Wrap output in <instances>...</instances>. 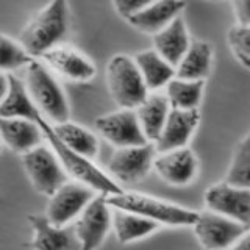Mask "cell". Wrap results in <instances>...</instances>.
Instances as JSON below:
<instances>
[{
    "mask_svg": "<svg viewBox=\"0 0 250 250\" xmlns=\"http://www.w3.org/2000/svg\"><path fill=\"white\" fill-rule=\"evenodd\" d=\"M33 60L31 55L23 49L21 42H16L10 36L0 33V72L27 67Z\"/></svg>",
    "mask_w": 250,
    "mask_h": 250,
    "instance_id": "28",
    "label": "cell"
},
{
    "mask_svg": "<svg viewBox=\"0 0 250 250\" xmlns=\"http://www.w3.org/2000/svg\"><path fill=\"white\" fill-rule=\"evenodd\" d=\"M36 124L41 127L42 135L47 141V144L58 156L62 169L66 170L67 177H70L75 182H80L86 186L92 188L94 191L99 194L111 195V194H119L124 191V188L117 185L113 178H109L108 174L100 169L99 166L94 164L92 160L86 158V156L70 150L67 146H64L60 141V138L55 135L52 124L45 119L44 116H39L36 119Z\"/></svg>",
    "mask_w": 250,
    "mask_h": 250,
    "instance_id": "2",
    "label": "cell"
},
{
    "mask_svg": "<svg viewBox=\"0 0 250 250\" xmlns=\"http://www.w3.org/2000/svg\"><path fill=\"white\" fill-rule=\"evenodd\" d=\"M156 148L152 143L133 147L116 148L106 161L105 172L117 185H133L143 180L150 169H153V160Z\"/></svg>",
    "mask_w": 250,
    "mask_h": 250,
    "instance_id": "6",
    "label": "cell"
},
{
    "mask_svg": "<svg viewBox=\"0 0 250 250\" xmlns=\"http://www.w3.org/2000/svg\"><path fill=\"white\" fill-rule=\"evenodd\" d=\"M28 222L33 229L30 247L33 250H80L74 224L53 225L49 219L39 214H30Z\"/></svg>",
    "mask_w": 250,
    "mask_h": 250,
    "instance_id": "16",
    "label": "cell"
},
{
    "mask_svg": "<svg viewBox=\"0 0 250 250\" xmlns=\"http://www.w3.org/2000/svg\"><path fill=\"white\" fill-rule=\"evenodd\" d=\"M97 194L99 192L89 186L75 182V180H70V182L67 180L50 195L45 208V217L53 225L72 224Z\"/></svg>",
    "mask_w": 250,
    "mask_h": 250,
    "instance_id": "10",
    "label": "cell"
},
{
    "mask_svg": "<svg viewBox=\"0 0 250 250\" xmlns=\"http://www.w3.org/2000/svg\"><path fill=\"white\" fill-rule=\"evenodd\" d=\"M199 122H200L199 108L195 109L170 108L166 124H164L158 139L153 143L156 153L186 147L188 143L191 141L195 128H197Z\"/></svg>",
    "mask_w": 250,
    "mask_h": 250,
    "instance_id": "15",
    "label": "cell"
},
{
    "mask_svg": "<svg viewBox=\"0 0 250 250\" xmlns=\"http://www.w3.org/2000/svg\"><path fill=\"white\" fill-rule=\"evenodd\" d=\"M229 44L234 57L246 67H250V27H233L229 31Z\"/></svg>",
    "mask_w": 250,
    "mask_h": 250,
    "instance_id": "29",
    "label": "cell"
},
{
    "mask_svg": "<svg viewBox=\"0 0 250 250\" xmlns=\"http://www.w3.org/2000/svg\"><path fill=\"white\" fill-rule=\"evenodd\" d=\"M229 250H250V231L242 234Z\"/></svg>",
    "mask_w": 250,
    "mask_h": 250,
    "instance_id": "32",
    "label": "cell"
},
{
    "mask_svg": "<svg viewBox=\"0 0 250 250\" xmlns=\"http://www.w3.org/2000/svg\"><path fill=\"white\" fill-rule=\"evenodd\" d=\"M55 135L60 138V141L64 146H67L70 150L80 153L89 160H94L99 155V138L97 135L83 125L75 122H62V124H52Z\"/></svg>",
    "mask_w": 250,
    "mask_h": 250,
    "instance_id": "25",
    "label": "cell"
},
{
    "mask_svg": "<svg viewBox=\"0 0 250 250\" xmlns=\"http://www.w3.org/2000/svg\"><path fill=\"white\" fill-rule=\"evenodd\" d=\"M39 116L42 113L31 100L22 78L8 75V92L0 104V117H19L36 122Z\"/></svg>",
    "mask_w": 250,
    "mask_h": 250,
    "instance_id": "21",
    "label": "cell"
},
{
    "mask_svg": "<svg viewBox=\"0 0 250 250\" xmlns=\"http://www.w3.org/2000/svg\"><path fill=\"white\" fill-rule=\"evenodd\" d=\"M106 200L109 207L114 209L131 211L167 227H192L199 214L197 211L175 205V203L141 192H128L125 189L119 194L106 195Z\"/></svg>",
    "mask_w": 250,
    "mask_h": 250,
    "instance_id": "4",
    "label": "cell"
},
{
    "mask_svg": "<svg viewBox=\"0 0 250 250\" xmlns=\"http://www.w3.org/2000/svg\"><path fill=\"white\" fill-rule=\"evenodd\" d=\"M225 182L234 186L250 188V133L236 147Z\"/></svg>",
    "mask_w": 250,
    "mask_h": 250,
    "instance_id": "27",
    "label": "cell"
},
{
    "mask_svg": "<svg viewBox=\"0 0 250 250\" xmlns=\"http://www.w3.org/2000/svg\"><path fill=\"white\" fill-rule=\"evenodd\" d=\"M153 2L155 0H113V5L119 16H122L124 19H130L131 16L143 11Z\"/></svg>",
    "mask_w": 250,
    "mask_h": 250,
    "instance_id": "30",
    "label": "cell"
},
{
    "mask_svg": "<svg viewBox=\"0 0 250 250\" xmlns=\"http://www.w3.org/2000/svg\"><path fill=\"white\" fill-rule=\"evenodd\" d=\"M6 92H8V75L0 72V104L3 102Z\"/></svg>",
    "mask_w": 250,
    "mask_h": 250,
    "instance_id": "33",
    "label": "cell"
},
{
    "mask_svg": "<svg viewBox=\"0 0 250 250\" xmlns=\"http://www.w3.org/2000/svg\"><path fill=\"white\" fill-rule=\"evenodd\" d=\"M183 10V0H155L153 3L135 16H131L127 21L130 22V25L143 31V33L155 35L164 27H167L174 19H177Z\"/></svg>",
    "mask_w": 250,
    "mask_h": 250,
    "instance_id": "18",
    "label": "cell"
},
{
    "mask_svg": "<svg viewBox=\"0 0 250 250\" xmlns=\"http://www.w3.org/2000/svg\"><path fill=\"white\" fill-rule=\"evenodd\" d=\"M23 74V84L39 111L52 124L69 121V104L66 94L55 78L53 72L41 60H33Z\"/></svg>",
    "mask_w": 250,
    "mask_h": 250,
    "instance_id": "3",
    "label": "cell"
},
{
    "mask_svg": "<svg viewBox=\"0 0 250 250\" xmlns=\"http://www.w3.org/2000/svg\"><path fill=\"white\" fill-rule=\"evenodd\" d=\"M166 97L170 108L177 109H195L199 108L203 94V82L183 80L174 77L166 84Z\"/></svg>",
    "mask_w": 250,
    "mask_h": 250,
    "instance_id": "26",
    "label": "cell"
},
{
    "mask_svg": "<svg viewBox=\"0 0 250 250\" xmlns=\"http://www.w3.org/2000/svg\"><path fill=\"white\" fill-rule=\"evenodd\" d=\"M0 150H2V139H0Z\"/></svg>",
    "mask_w": 250,
    "mask_h": 250,
    "instance_id": "34",
    "label": "cell"
},
{
    "mask_svg": "<svg viewBox=\"0 0 250 250\" xmlns=\"http://www.w3.org/2000/svg\"><path fill=\"white\" fill-rule=\"evenodd\" d=\"M22 164L33 188L44 195H50L67 182L58 156L50 147L38 146L22 155Z\"/></svg>",
    "mask_w": 250,
    "mask_h": 250,
    "instance_id": "7",
    "label": "cell"
},
{
    "mask_svg": "<svg viewBox=\"0 0 250 250\" xmlns=\"http://www.w3.org/2000/svg\"><path fill=\"white\" fill-rule=\"evenodd\" d=\"M238 25L250 27V0H231Z\"/></svg>",
    "mask_w": 250,
    "mask_h": 250,
    "instance_id": "31",
    "label": "cell"
},
{
    "mask_svg": "<svg viewBox=\"0 0 250 250\" xmlns=\"http://www.w3.org/2000/svg\"><path fill=\"white\" fill-rule=\"evenodd\" d=\"M213 52L205 41H192L185 57L175 67V77L183 80L203 82L209 74Z\"/></svg>",
    "mask_w": 250,
    "mask_h": 250,
    "instance_id": "23",
    "label": "cell"
},
{
    "mask_svg": "<svg viewBox=\"0 0 250 250\" xmlns=\"http://www.w3.org/2000/svg\"><path fill=\"white\" fill-rule=\"evenodd\" d=\"M113 229L121 244H130L155 233L160 229V224L131 211L113 208Z\"/></svg>",
    "mask_w": 250,
    "mask_h": 250,
    "instance_id": "24",
    "label": "cell"
},
{
    "mask_svg": "<svg viewBox=\"0 0 250 250\" xmlns=\"http://www.w3.org/2000/svg\"><path fill=\"white\" fill-rule=\"evenodd\" d=\"M135 111L144 136L147 138L148 143L153 144L158 139L164 124H166L167 114L170 111V105L166 94H160L158 91L148 92L146 100Z\"/></svg>",
    "mask_w": 250,
    "mask_h": 250,
    "instance_id": "20",
    "label": "cell"
},
{
    "mask_svg": "<svg viewBox=\"0 0 250 250\" xmlns=\"http://www.w3.org/2000/svg\"><path fill=\"white\" fill-rule=\"evenodd\" d=\"M38 60H41L52 72L72 82H89L97 72L94 62L84 53L62 44L47 50Z\"/></svg>",
    "mask_w": 250,
    "mask_h": 250,
    "instance_id": "14",
    "label": "cell"
},
{
    "mask_svg": "<svg viewBox=\"0 0 250 250\" xmlns=\"http://www.w3.org/2000/svg\"><path fill=\"white\" fill-rule=\"evenodd\" d=\"M99 135L116 148L143 146L148 141L141 128L135 109L121 108L114 113L104 114L96 119Z\"/></svg>",
    "mask_w": 250,
    "mask_h": 250,
    "instance_id": "11",
    "label": "cell"
},
{
    "mask_svg": "<svg viewBox=\"0 0 250 250\" xmlns=\"http://www.w3.org/2000/svg\"><path fill=\"white\" fill-rule=\"evenodd\" d=\"M72 224L82 246L80 250L99 249L113 227V208L109 207L106 195L97 194Z\"/></svg>",
    "mask_w": 250,
    "mask_h": 250,
    "instance_id": "8",
    "label": "cell"
},
{
    "mask_svg": "<svg viewBox=\"0 0 250 250\" xmlns=\"http://www.w3.org/2000/svg\"><path fill=\"white\" fill-rule=\"evenodd\" d=\"M207 209L227 216L250 229V188L227 182L209 186L205 192Z\"/></svg>",
    "mask_w": 250,
    "mask_h": 250,
    "instance_id": "12",
    "label": "cell"
},
{
    "mask_svg": "<svg viewBox=\"0 0 250 250\" xmlns=\"http://www.w3.org/2000/svg\"><path fill=\"white\" fill-rule=\"evenodd\" d=\"M191 45L189 31H188L182 16L174 19L167 27L153 35V47L169 64L177 67V64L185 57Z\"/></svg>",
    "mask_w": 250,
    "mask_h": 250,
    "instance_id": "19",
    "label": "cell"
},
{
    "mask_svg": "<svg viewBox=\"0 0 250 250\" xmlns=\"http://www.w3.org/2000/svg\"><path fill=\"white\" fill-rule=\"evenodd\" d=\"M153 169L158 177L172 186H186L192 183L199 172V163L194 152L188 147L156 153Z\"/></svg>",
    "mask_w": 250,
    "mask_h": 250,
    "instance_id": "13",
    "label": "cell"
},
{
    "mask_svg": "<svg viewBox=\"0 0 250 250\" xmlns=\"http://www.w3.org/2000/svg\"><path fill=\"white\" fill-rule=\"evenodd\" d=\"M192 227L199 244L207 250H229L250 230L233 219L209 209L199 213Z\"/></svg>",
    "mask_w": 250,
    "mask_h": 250,
    "instance_id": "9",
    "label": "cell"
},
{
    "mask_svg": "<svg viewBox=\"0 0 250 250\" xmlns=\"http://www.w3.org/2000/svg\"><path fill=\"white\" fill-rule=\"evenodd\" d=\"M42 138L41 127L33 121L0 117V139L14 152L21 155L27 153L31 148L41 146Z\"/></svg>",
    "mask_w": 250,
    "mask_h": 250,
    "instance_id": "17",
    "label": "cell"
},
{
    "mask_svg": "<svg viewBox=\"0 0 250 250\" xmlns=\"http://www.w3.org/2000/svg\"><path fill=\"white\" fill-rule=\"evenodd\" d=\"M69 31L67 0H50L21 31V44L33 58L62 44Z\"/></svg>",
    "mask_w": 250,
    "mask_h": 250,
    "instance_id": "1",
    "label": "cell"
},
{
    "mask_svg": "<svg viewBox=\"0 0 250 250\" xmlns=\"http://www.w3.org/2000/svg\"><path fill=\"white\" fill-rule=\"evenodd\" d=\"M135 62L144 78L148 92L160 91L175 77V67L153 50H143L135 57Z\"/></svg>",
    "mask_w": 250,
    "mask_h": 250,
    "instance_id": "22",
    "label": "cell"
},
{
    "mask_svg": "<svg viewBox=\"0 0 250 250\" xmlns=\"http://www.w3.org/2000/svg\"><path fill=\"white\" fill-rule=\"evenodd\" d=\"M106 86L109 96L119 108L136 109L148 96L135 58L124 53L109 58L106 64Z\"/></svg>",
    "mask_w": 250,
    "mask_h": 250,
    "instance_id": "5",
    "label": "cell"
}]
</instances>
